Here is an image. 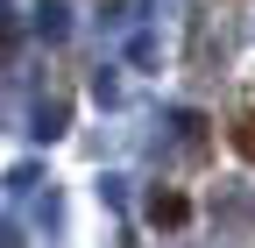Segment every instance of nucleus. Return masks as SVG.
I'll return each instance as SVG.
<instances>
[{
  "label": "nucleus",
  "mask_w": 255,
  "mask_h": 248,
  "mask_svg": "<svg viewBox=\"0 0 255 248\" xmlns=\"http://www.w3.org/2000/svg\"><path fill=\"white\" fill-rule=\"evenodd\" d=\"M227 142H234V149H241V156L255 163V107H241V114L227 121Z\"/></svg>",
  "instance_id": "nucleus-2"
},
{
  "label": "nucleus",
  "mask_w": 255,
  "mask_h": 248,
  "mask_svg": "<svg viewBox=\"0 0 255 248\" xmlns=\"http://www.w3.org/2000/svg\"><path fill=\"white\" fill-rule=\"evenodd\" d=\"M149 220H156V227H184V220H191V199H184V192H149Z\"/></svg>",
  "instance_id": "nucleus-1"
}]
</instances>
